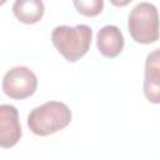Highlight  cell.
<instances>
[{"label": "cell", "mask_w": 160, "mask_h": 160, "mask_svg": "<svg viewBox=\"0 0 160 160\" xmlns=\"http://www.w3.org/2000/svg\"><path fill=\"white\" fill-rule=\"evenodd\" d=\"M160 51L155 49L146 56L145 61V79L144 94L152 104L160 102Z\"/></svg>", "instance_id": "cell-6"}, {"label": "cell", "mask_w": 160, "mask_h": 160, "mask_svg": "<svg viewBox=\"0 0 160 160\" xmlns=\"http://www.w3.org/2000/svg\"><path fill=\"white\" fill-rule=\"evenodd\" d=\"M45 11L41 0H16L12 5V12L18 20L24 24H35L41 20Z\"/></svg>", "instance_id": "cell-8"}, {"label": "cell", "mask_w": 160, "mask_h": 160, "mask_svg": "<svg viewBox=\"0 0 160 160\" xmlns=\"http://www.w3.org/2000/svg\"><path fill=\"white\" fill-rule=\"evenodd\" d=\"M74 6L84 16H96L101 12L104 8V1L102 0H80V1H74Z\"/></svg>", "instance_id": "cell-9"}, {"label": "cell", "mask_w": 160, "mask_h": 160, "mask_svg": "<svg viewBox=\"0 0 160 160\" xmlns=\"http://www.w3.org/2000/svg\"><path fill=\"white\" fill-rule=\"evenodd\" d=\"M92 30L85 24L76 26H56L51 32V41L56 50L70 62L80 60L90 49Z\"/></svg>", "instance_id": "cell-1"}, {"label": "cell", "mask_w": 160, "mask_h": 160, "mask_svg": "<svg viewBox=\"0 0 160 160\" xmlns=\"http://www.w3.org/2000/svg\"><path fill=\"white\" fill-rule=\"evenodd\" d=\"M96 46L100 54L105 58H116L124 48V36L120 29L115 25L101 28L96 35Z\"/></svg>", "instance_id": "cell-7"}, {"label": "cell", "mask_w": 160, "mask_h": 160, "mask_svg": "<svg viewBox=\"0 0 160 160\" xmlns=\"http://www.w3.org/2000/svg\"><path fill=\"white\" fill-rule=\"evenodd\" d=\"M131 38L140 44H152L159 39V16L156 8L146 1L136 4L128 19Z\"/></svg>", "instance_id": "cell-3"}, {"label": "cell", "mask_w": 160, "mask_h": 160, "mask_svg": "<svg viewBox=\"0 0 160 160\" xmlns=\"http://www.w3.org/2000/svg\"><path fill=\"white\" fill-rule=\"evenodd\" d=\"M22 135L19 111L10 104L0 105V148L15 146Z\"/></svg>", "instance_id": "cell-5"}, {"label": "cell", "mask_w": 160, "mask_h": 160, "mask_svg": "<svg viewBox=\"0 0 160 160\" xmlns=\"http://www.w3.org/2000/svg\"><path fill=\"white\" fill-rule=\"evenodd\" d=\"M71 121L69 106L60 101H48L34 108L28 116L29 129L39 136H48L66 128Z\"/></svg>", "instance_id": "cell-2"}, {"label": "cell", "mask_w": 160, "mask_h": 160, "mask_svg": "<svg viewBox=\"0 0 160 160\" xmlns=\"http://www.w3.org/2000/svg\"><path fill=\"white\" fill-rule=\"evenodd\" d=\"M38 88V78L26 66H14L2 78V90L6 96L22 100L31 96Z\"/></svg>", "instance_id": "cell-4"}]
</instances>
